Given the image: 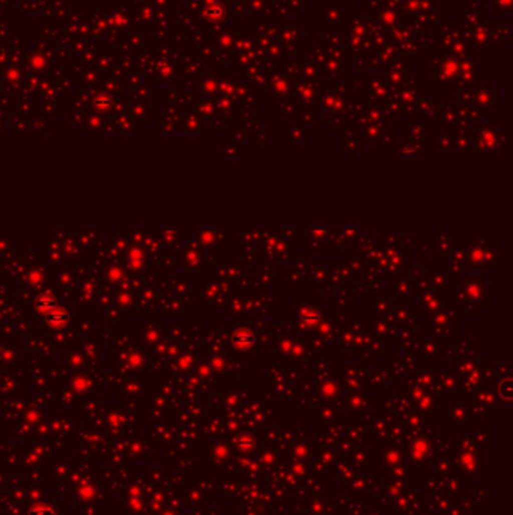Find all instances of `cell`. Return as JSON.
I'll return each mask as SVG.
<instances>
[{
    "label": "cell",
    "mask_w": 513,
    "mask_h": 515,
    "mask_svg": "<svg viewBox=\"0 0 513 515\" xmlns=\"http://www.w3.org/2000/svg\"><path fill=\"white\" fill-rule=\"evenodd\" d=\"M241 330H242V332L235 333V336H233V344H235V347H236L238 350H247V348H250V347L253 345L254 338H253V335H251L247 329H241Z\"/></svg>",
    "instance_id": "cell-1"
}]
</instances>
